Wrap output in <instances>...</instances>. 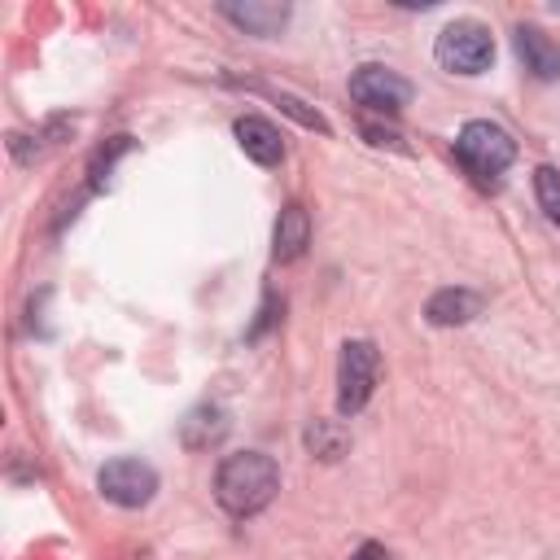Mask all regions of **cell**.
Instances as JSON below:
<instances>
[{
	"label": "cell",
	"instance_id": "8",
	"mask_svg": "<svg viewBox=\"0 0 560 560\" xmlns=\"http://www.w3.org/2000/svg\"><path fill=\"white\" fill-rule=\"evenodd\" d=\"M232 131H236V144L245 149L249 162H258V166H280L284 162V136H280L276 122H267L258 114H241L232 122Z\"/></svg>",
	"mask_w": 560,
	"mask_h": 560
},
{
	"label": "cell",
	"instance_id": "9",
	"mask_svg": "<svg viewBox=\"0 0 560 560\" xmlns=\"http://www.w3.org/2000/svg\"><path fill=\"white\" fill-rule=\"evenodd\" d=\"M219 13L241 26L245 35H258V39H276L284 26H289V4H276V0H245V4H219Z\"/></svg>",
	"mask_w": 560,
	"mask_h": 560
},
{
	"label": "cell",
	"instance_id": "10",
	"mask_svg": "<svg viewBox=\"0 0 560 560\" xmlns=\"http://www.w3.org/2000/svg\"><path fill=\"white\" fill-rule=\"evenodd\" d=\"M311 245V214L302 201H284L276 214V232H271V254L276 262H298Z\"/></svg>",
	"mask_w": 560,
	"mask_h": 560
},
{
	"label": "cell",
	"instance_id": "17",
	"mask_svg": "<svg viewBox=\"0 0 560 560\" xmlns=\"http://www.w3.org/2000/svg\"><path fill=\"white\" fill-rule=\"evenodd\" d=\"M276 319H280V298H276V293H267V298H262V306H258V319L245 328V337H249V341H258Z\"/></svg>",
	"mask_w": 560,
	"mask_h": 560
},
{
	"label": "cell",
	"instance_id": "13",
	"mask_svg": "<svg viewBox=\"0 0 560 560\" xmlns=\"http://www.w3.org/2000/svg\"><path fill=\"white\" fill-rule=\"evenodd\" d=\"M302 438H306V451L315 459H324V464H337L350 451V429L337 424V420H311Z\"/></svg>",
	"mask_w": 560,
	"mask_h": 560
},
{
	"label": "cell",
	"instance_id": "19",
	"mask_svg": "<svg viewBox=\"0 0 560 560\" xmlns=\"http://www.w3.org/2000/svg\"><path fill=\"white\" fill-rule=\"evenodd\" d=\"M350 560H394L389 556V547L385 542H363V547H354V556Z\"/></svg>",
	"mask_w": 560,
	"mask_h": 560
},
{
	"label": "cell",
	"instance_id": "3",
	"mask_svg": "<svg viewBox=\"0 0 560 560\" xmlns=\"http://www.w3.org/2000/svg\"><path fill=\"white\" fill-rule=\"evenodd\" d=\"M433 57H438L442 70L472 79V74L490 70V61H494V35H490V26H481L477 18H455V22H446V26L438 31Z\"/></svg>",
	"mask_w": 560,
	"mask_h": 560
},
{
	"label": "cell",
	"instance_id": "4",
	"mask_svg": "<svg viewBox=\"0 0 560 560\" xmlns=\"http://www.w3.org/2000/svg\"><path fill=\"white\" fill-rule=\"evenodd\" d=\"M376 381H381V350H376V341L350 337L341 346V359H337V411L346 420L359 416L372 402Z\"/></svg>",
	"mask_w": 560,
	"mask_h": 560
},
{
	"label": "cell",
	"instance_id": "2",
	"mask_svg": "<svg viewBox=\"0 0 560 560\" xmlns=\"http://www.w3.org/2000/svg\"><path fill=\"white\" fill-rule=\"evenodd\" d=\"M455 162L464 166V175L477 188H499L503 184V171L516 162V140L499 122L472 118L455 136Z\"/></svg>",
	"mask_w": 560,
	"mask_h": 560
},
{
	"label": "cell",
	"instance_id": "12",
	"mask_svg": "<svg viewBox=\"0 0 560 560\" xmlns=\"http://www.w3.org/2000/svg\"><path fill=\"white\" fill-rule=\"evenodd\" d=\"M481 306H486V298H481V293L451 284V289H438V293L424 302V319H429L433 328H459V324L477 319V315H481Z\"/></svg>",
	"mask_w": 560,
	"mask_h": 560
},
{
	"label": "cell",
	"instance_id": "18",
	"mask_svg": "<svg viewBox=\"0 0 560 560\" xmlns=\"http://www.w3.org/2000/svg\"><path fill=\"white\" fill-rule=\"evenodd\" d=\"M363 136H368V144H376V149H398V153H407V144L394 136V131H385V127H363Z\"/></svg>",
	"mask_w": 560,
	"mask_h": 560
},
{
	"label": "cell",
	"instance_id": "15",
	"mask_svg": "<svg viewBox=\"0 0 560 560\" xmlns=\"http://www.w3.org/2000/svg\"><path fill=\"white\" fill-rule=\"evenodd\" d=\"M271 96H276V105H280L289 118H298L302 127H311V131H324V136H328V118H324L319 109H306V105H302L298 96H289V92H271Z\"/></svg>",
	"mask_w": 560,
	"mask_h": 560
},
{
	"label": "cell",
	"instance_id": "14",
	"mask_svg": "<svg viewBox=\"0 0 560 560\" xmlns=\"http://www.w3.org/2000/svg\"><path fill=\"white\" fill-rule=\"evenodd\" d=\"M534 197L547 223L560 228V166H534Z\"/></svg>",
	"mask_w": 560,
	"mask_h": 560
},
{
	"label": "cell",
	"instance_id": "1",
	"mask_svg": "<svg viewBox=\"0 0 560 560\" xmlns=\"http://www.w3.org/2000/svg\"><path fill=\"white\" fill-rule=\"evenodd\" d=\"M280 490V468L271 455L262 451H236V455H223L219 468H214V499L228 516L245 521V516H258Z\"/></svg>",
	"mask_w": 560,
	"mask_h": 560
},
{
	"label": "cell",
	"instance_id": "5",
	"mask_svg": "<svg viewBox=\"0 0 560 560\" xmlns=\"http://www.w3.org/2000/svg\"><path fill=\"white\" fill-rule=\"evenodd\" d=\"M96 490L114 508H144L158 494V468L136 455H118L96 472Z\"/></svg>",
	"mask_w": 560,
	"mask_h": 560
},
{
	"label": "cell",
	"instance_id": "6",
	"mask_svg": "<svg viewBox=\"0 0 560 560\" xmlns=\"http://www.w3.org/2000/svg\"><path fill=\"white\" fill-rule=\"evenodd\" d=\"M350 101L372 109V114H402L411 105V83L398 70L368 61L350 74Z\"/></svg>",
	"mask_w": 560,
	"mask_h": 560
},
{
	"label": "cell",
	"instance_id": "7",
	"mask_svg": "<svg viewBox=\"0 0 560 560\" xmlns=\"http://www.w3.org/2000/svg\"><path fill=\"white\" fill-rule=\"evenodd\" d=\"M512 48H516L521 66H525L534 79H542V83L560 79V44H556V39H551L542 26L521 22V26L512 31Z\"/></svg>",
	"mask_w": 560,
	"mask_h": 560
},
{
	"label": "cell",
	"instance_id": "16",
	"mask_svg": "<svg viewBox=\"0 0 560 560\" xmlns=\"http://www.w3.org/2000/svg\"><path fill=\"white\" fill-rule=\"evenodd\" d=\"M122 153H131V136H114L109 144H101L96 158H92V184H101L105 171H114V162H118Z\"/></svg>",
	"mask_w": 560,
	"mask_h": 560
},
{
	"label": "cell",
	"instance_id": "11",
	"mask_svg": "<svg viewBox=\"0 0 560 560\" xmlns=\"http://www.w3.org/2000/svg\"><path fill=\"white\" fill-rule=\"evenodd\" d=\"M228 429H232V420H228V411L219 402H197L179 420V446L184 451H210V446H219L228 438Z\"/></svg>",
	"mask_w": 560,
	"mask_h": 560
}]
</instances>
